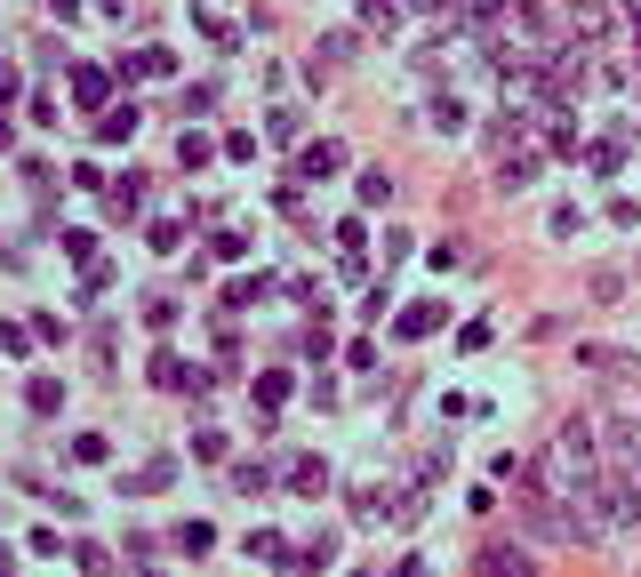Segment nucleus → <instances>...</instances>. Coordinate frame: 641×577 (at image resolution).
Listing matches in <instances>:
<instances>
[{
    "label": "nucleus",
    "mask_w": 641,
    "mask_h": 577,
    "mask_svg": "<svg viewBox=\"0 0 641 577\" xmlns=\"http://www.w3.org/2000/svg\"><path fill=\"white\" fill-rule=\"evenodd\" d=\"M73 105L80 113H105L113 105V73L105 65H73Z\"/></svg>",
    "instance_id": "f257e3e1"
},
{
    "label": "nucleus",
    "mask_w": 641,
    "mask_h": 577,
    "mask_svg": "<svg viewBox=\"0 0 641 577\" xmlns=\"http://www.w3.org/2000/svg\"><path fill=\"white\" fill-rule=\"evenodd\" d=\"M441 313H449V305H441V297H425V305H409V313H401V321H393V337H401V345H418V337H433V329H441Z\"/></svg>",
    "instance_id": "f03ea898"
},
{
    "label": "nucleus",
    "mask_w": 641,
    "mask_h": 577,
    "mask_svg": "<svg viewBox=\"0 0 641 577\" xmlns=\"http://www.w3.org/2000/svg\"><path fill=\"white\" fill-rule=\"evenodd\" d=\"M241 553H249V562H281V569H297V546H289L281 529H249V538H241Z\"/></svg>",
    "instance_id": "7ed1b4c3"
},
{
    "label": "nucleus",
    "mask_w": 641,
    "mask_h": 577,
    "mask_svg": "<svg viewBox=\"0 0 641 577\" xmlns=\"http://www.w3.org/2000/svg\"><path fill=\"white\" fill-rule=\"evenodd\" d=\"M345 169V144L337 137H321V144H305V153H297V177H337Z\"/></svg>",
    "instance_id": "20e7f679"
},
{
    "label": "nucleus",
    "mask_w": 641,
    "mask_h": 577,
    "mask_svg": "<svg viewBox=\"0 0 641 577\" xmlns=\"http://www.w3.org/2000/svg\"><path fill=\"white\" fill-rule=\"evenodd\" d=\"M577 361H586L593 377H641V361H626L617 345H577Z\"/></svg>",
    "instance_id": "39448f33"
},
{
    "label": "nucleus",
    "mask_w": 641,
    "mask_h": 577,
    "mask_svg": "<svg viewBox=\"0 0 641 577\" xmlns=\"http://www.w3.org/2000/svg\"><path fill=\"white\" fill-rule=\"evenodd\" d=\"M153 385L161 394H201V369H184L177 354H153Z\"/></svg>",
    "instance_id": "423d86ee"
},
{
    "label": "nucleus",
    "mask_w": 641,
    "mask_h": 577,
    "mask_svg": "<svg viewBox=\"0 0 641 577\" xmlns=\"http://www.w3.org/2000/svg\"><path fill=\"white\" fill-rule=\"evenodd\" d=\"M281 489H297V498H321V489H329V458H297Z\"/></svg>",
    "instance_id": "0eeeda50"
},
{
    "label": "nucleus",
    "mask_w": 641,
    "mask_h": 577,
    "mask_svg": "<svg viewBox=\"0 0 641 577\" xmlns=\"http://www.w3.org/2000/svg\"><path fill=\"white\" fill-rule=\"evenodd\" d=\"M137 120H144L137 105H105V113H97V137H105V144H129V137H137Z\"/></svg>",
    "instance_id": "6e6552de"
},
{
    "label": "nucleus",
    "mask_w": 641,
    "mask_h": 577,
    "mask_svg": "<svg viewBox=\"0 0 641 577\" xmlns=\"http://www.w3.org/2000/svg\"><path fill=\"white\" fill-rule=\"evenodd\" d=\"M201 33H209L217 49H241V25H233L225 9H217V0H201Z\"/></svg>",
    "instance_id": "1a4fd4ad"
},
{
    "label": "nucleus",
    "mask_w": 641,
    "mask_h": 577,
    "mask_svg": "<svg viewBox=\"0 0 641 577\" xmlns=\"http://www.w3.org/2000/svg\"><path fill=\"white\" fill-rule=\"evenodd\" d=\"M169 73V49H137V56H120V80H161Z\"/></svg>",
    "instance_id": "9d476101"
},
{
    "label": "nucleus",
    "mask_w": 641,
    "mask_h": 577,
    "mask_svg": "<svg viewBox=\"0 0 641 577\" xmlns=\"http://www.w3.org/2000/svg\"><path fill=\"white\" fill-rule=\"evenodd\" d=\"M273 288H281L273 273H241L233 288H225V305H257V297H273Z\"/></svg>",
    "instance_id": "9b49d317"
},
{
    "label": "nucleus",
    "mask_w": 641,
    "mask_h": 577,
    "mask_svg": "<svg viewBox=\"0 0 641 577\" xmlns=\"http://www.w3.org/2000/svg\"><path fill=\"white\" fill-rule=\"evenodd\" d=\"M522 184H537V161H529V153L498 161V193H522Z\"/></svg>",
    "instance_id": "f8f14e48"
},
{
    "label": "nucleus",
    "mask_w": 641,
    "mask_h": 577,
    "mask_svg": "<svg viewBox=\"0 0 641 577\" xmlns=\"http://www.w3.org/2000/svg\"><path fill=\"white\" fill-rule=\"evenodd\" d=\"M105 288H113V265H97V257H89V265H80V288H73V297H80V305H97Z\"/></svg>",
    "instance_id": "ddd939ff"
},
{
    "label": "nucleus",
    "mask_w": 641,
    "mask_h": 577,
    "mask_svg": "<svg viewBox=\"0 0 641 577\" xmlns=\"http://www.w3.org/2000/svg\"><path fill=\"white\" fill-rule=\"evenodd\" d=\"M144 241H153L161 257H177V249H184V225H177V217H153V225H144Z\"/></svg>",
    "instance_id": "4468645a"
},
{
    "label": "nucleus",
    "mask_w": 641,
    "mask_h": 577,
    "mask_svg": "<svg viewBox=\"0 0 641 577\" xmlns=\"http://www.w3.org/2000/svg\"><path fill=\"white\" fill-rule=\"evenodd\" d=\"M25 401L40 409V418H56V409H65V385H56V377H33V385H25Z\"/></svg>",
    "instance_id": "2eb2a0df"
},
{
    "label": "nucleus",
    "mask_w": 641,
    "mask_h": 577,
    "mask_svg": "<svg viewBox=\"0 0 641 577\" xmlns=\"http://www.w3.org/2000/svg\"><path fill=\"white\" fill-rule=\"evenodd\" d=\"M225 489H241V498H257V489H273V473H265L257 458H241V465H233V482H225Z\"/></svg>",
    "instance_id": "dca6fc26"
},
{
    "label": "nucleus",
    "mask_w": 641,
    "mask_h": 577,
    "mask_svg": "<svg viewBox=\"0 0 641 577\" xmlns=\"http://www.w3.org/2000/svg\"><path fill=\"white\" fill-rule=\"evenodd\" d=\"M473 569H529V553L522 546H482V553H473Z\"/></svg>",
    "instance_id": "f3484780"
},
{
    "label": "nucleus",
    "mask_w": 641,
    "mask_h": 577,
    "mask_svg": "<svg viewBox=\"0 0 641 577\" xmlns=\"http://www.w3.org/2000/svg\"><path fill=\"white\" fill-rule=\"evenodd\" d=\"M586 169H593V177H617V169H626V144H617V137H610V144H593Z\"/></svg>",
    "instance_id": "a211bd4d"
},
{
    "label": "nucleus",
    "mask_w": 641,
    "mask_h": 577,
    "mask_svg": "<svg viewBox=\"0 0 641 577\" xmlns=\"http://www.w3.org/2000/svg\"><path fill=\"white\" fill-rule=\"evenodd\" d=\"M209 546H217V529H209V522H184V529H177V553H193V562H201Z\"/></svg>",
    "instance_id": "6ab92c4d"
},
{
    "label": "nucleus",
    "mask_w": 641,
    "mask_h": 577,
    "mask_svg": "<svg viewBox=\"0 0 641 577\" xmlns=\"http://www.w3.org/2000/svg\"><path fill=\"white\" fill-rule=\"evenodd\" d=\"M289 401V377H281V369H265V377H257V409H281Z\"/></svg>",
    "instance_id": "aec40b11"
},
{
    "label": "nucleus",
    "mask_w": 641,
    "mask_h": 577,
    "mask_svg": "<svg viewBox=\"0 0 641 577\" xmlns=\"http://www.w3.org/2000/svg\"><path fill=\"white\" fill-rule=\"evenodd\" d=\"M201 161H209V137H177V169H184V177H193V169H201Z\"/></svg>",
    "instance_id": "412c9836"
},
{
    "label": "nucleus",
    "mask_w": 641,
    "mask_h": 577,
    "mask_svg": "<svg viewBox=\"0 0 641 577\" xmlns=\"http://www.w3.org/2000/svg\"><path fill=\"white\" fill-rule=\"evenodd\" d=\"M113 209H120V217L144 209V177H120V184H113Z\"/></svg>",
    "instance_id": "4be33fe9"
},
{
    "label": "nucleus",
    "mask_w": 641,
    "mask_h": 577,
    "mask_svg": "<svg viewBox=\"0 0 641 577\" xmlns=\"http://www.w3.org/2000/svg\"><path fill=\"white\" fill-rule=\"evenodd\" d=\"M169 482H177V465H169V458H153V465H144L129 489H169Z\"/></svg>",
    "instance_id": "5701e85b"
},
{
    "label": "nucleus",
    "mask_w": 641,
    "mask_h": 577,
    "mask_svg": "<svg viewBox=\"0 0 641 577\" xmlns=\"http://www.w3.org/2000/svg\"><path fill=\"white\" fill-rule=\"evenodd\" d=\"M626 297V273H593V305H617Z\"/></svg>",
    "instance_id": "b1692460"
},
{
    "label": "nucleus",
    "mask_w": 641,
    "mask_h": 577,
    "mask_svg": "<svg viewBox=\"0 0 641 577\" xmlns=\"http://www.w3.org/2000/svg\"><path fill=\"white\" fill-rule=\"evenodd\" d=\"M65 257H73V265H89V257H97V233H80V225H73V233H65Z\"/></svg>",
    "instance_id": "393cba45"
},
{
    "label": "nucleus",
    "mask_w": 641,
    "mask_h": 577,
    "mask_svg": "<svg viewBox=\"0 0 641 577\" xmlns=\"http://www.w3.org/2000/svg\"><path fill=\"white\" fill-rule=\"evenodd\" d=\"M25 345H33V329H25V321H0V354H25Z\"/></svg>",
    "instance_id": "a878e982"
},
{
    "label": "nucleus",
    "mask_w": 641,
    "mask_h": 577,
    "mask_svg": "<svg viewBox=\"0 0 641 577\" xmlns=\"http://www.w3.org/2000/svg\"><path fill=\"white\" fill-rule=\"evenodd\" d=\"M9 97H16V73H9V65H0V113H9Z\"/></svg>",
    "instance_id": "bb28decb"
},
{
    "label": "nucleus",
    "mask_w": 641,
    "mask_h": 577,
    "mask_svg": "<svg viewBox=\"0 0 641 577\" xmlns=\"http://www.w3.org/2000/svg\"><path fill=\"white\" fill-rule=\"evenodd\" d=\"M49 9H56V16H65V25H73V16H80V0H49Z\"/></svg>",
    "instance_id": "cd10ccee"
},
{
    "label": "nucleus",
    "mask_w": 641,
    "mask_h": 577,
    "mask_svg": "<svg viewBox=\"0 0 641 577\" xmlns=\"http://www.w3.org/2000/svg\"><path fill=\"white\" fill-rule=\"evenodd\" d=\"M105 9H113V16H120V9H129V0H105Z\"/></svg>",
    "instance_id": "c85d7f7f"
},
{
    "label": "nucleus",
    "mask_w": 641,
    "mask_h": 577,
    "mask_svg": "<svg viewBox=\"0 0 641 577\" xmlns=\"http://www.w3.org/2000/svg\"><path fill=\"white\" fill-rule=\"evenodd\" d=\"M0 569H9V546H0Z\"/></svg>",
    "instance_id": "c756f323"
}]
</instances>
